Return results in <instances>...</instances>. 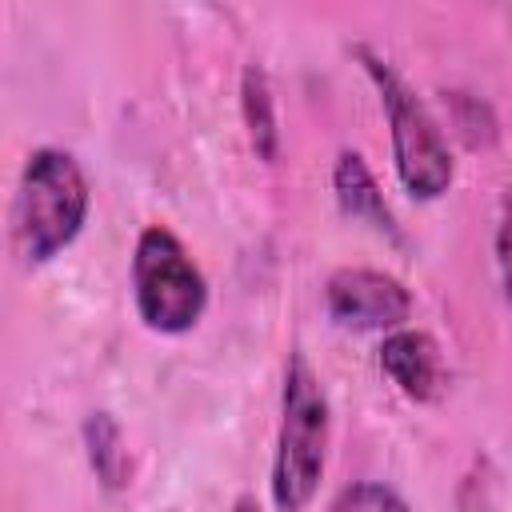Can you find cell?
<instances>
[{
	"mask_svg": "<svg viewBox=\"0 0 512 512\" xmlns=\"http://www.w3.org/2000/svg\"><path fill=\"white\" fill-rule=\"evenodd\" d=\"M328 436H332V408L328 392L300 348L288 352L284 388H280V428L272 452V504L280 512H304L316 500L328 464Z\"/></svg>",
	"mask_w": 512,
	"mask_h": 512,
	"instance_id": "obj_1",
	"label": "cell"
},
{
	"mask_svg": "<svg viewBox=\"0 0 512 512\" xmlns=\"http://www.w3.org/2000/svg\"><path fill=\"white\" fill-rule=\"evenodd\" d=\"M352 56L360 60L372 88L380 92V108H384L388 132H392V164H396L404 192L416 200H440L456 176L452 148H448L440 120L428 112V104L416 96V88L396 72V64L384 60L376 48L356 44Z\"/></svg>",
	"mask_w": 512,
	"mask_h": 512,
	"instance_id": "obj_2",
	"label": "cell"
},
{
	"mask_svg": "<svg viewBox=\"0 0 512 512\" xmlns=\"http://www.w3.org/2000/svg\"><path fill=\"white\" fill-rule=\"evenodd\" d=\"M92 188L80 160L64 148H32L16 184V236L32 264L56 260L88 220Z\"/></svg>",
	"mask_w": 512,
	"mask_h": 512,
	"instance_id": "obj_3",
	"label": "cell"
},
{
	"mask_svg": "<svg viewBox=\"0 0 512 512\" xmlns=\"http://www.w3.org/2000/svg\"><path fill=\"white\" fill-rule=\"evenodd\" d=\"M132 304L140 324L160 336L192 332L208 308V280L200 264L188 256L184 240L164 224H148L136 236Z\"/></svg>",
	"mask_w": 512,
	"mask_h": 512,
	"instance_id": "obj_4",
	"label": "cell"
},
{
	"mask_svg": "<svg viewBox=\"0 0 512 512\" xmlns=\"http://www.w3.org/2000/svg\"><path fill=\"white\" fill-rule=\"evenodd\" d=\"M324 308L332 324L348 332H396L412 316V292L404 280L380 268H336L324 284Z\"/></svg>",
	"mask_w": 512,
	"mask_h": 512,
	"instance_id": "obj_5",
	"label": "cell"
},
{
	"mask_svg": "<svg viewBox=\"0 0 512 512\" xmlns=\"http://www.w3.org/2000/svg\"><path fill=\"white\" fill-rule=\"evenodd\" d=\"M380 372L412 404L440 400V392L448 384L440 344L428 332H420V328H396V332L384 336V344H380Z\"/></svg>",
	"mask_w": 512,
	"mask_h": 512,
	"instance_id": "obj_6",
	"label": "cell"
},
{
	"mask_svg": "<svg viewBox=\"0 0 512 512\" xmlns=\"http://www.w3.org/2000/svg\"><path fill=\"white\" fill-rule=\"evenodd\" d=\"M332 192H336V204L348 220H360L368 224L372 232L388 236V240H400V228H396V216L372 176V168L364 164V156L356 148H340L336 152V164H332Z\"/></svg>",
	"mask_w": 512,
	"mask_h": 512,
	"instance_id": "obj_7",
	"label": "cell"
},
{
	"mask_svg": "<svg viewBox=\"0 0 512 512\" xmlns=\"http://www.w3.org/2000/svg\"><path fill=\"white\" fill-rule=\"evenodd\" d=\"M240 116L248 128V144L252 152L272 164L280 156V116H276V96H272V80L264 72V64H244L240 72Z\"/></svg>",
	"mask_w": 512,
	"mask_h": 512,
	"instance_id": "obj_8",
	"label": "cell"
},
{
	"mask_svg": "<svg viewBox=\"0 0 512 512\" xmlns=\"http://www.w3.org/2000/svg\"><path fill=\"white\" fill-rule=\"evenodd\" d=\"M84 456L92 476L100 480L104 492H124L128 476H132V460H128V444H124V428L112 412L96 408L84 416Z\"/></svg>",
	"mask_w": 512,
	"mask_h": 512,
	"instance_id": "obj_9",
	"label": "cell"
},
{
	"mask_svg": "<svg viewBox=\"0 0 512 512\" xmlns=\"http://www.w3.org/2000/svg\"><path fill=\"white\" fill-rule=\"evenodd\" d=\"M328 512H412V508L404 504V496L396 488H388L380 480H352L332 496Z\"/></svg>",
	"mask_w": 512,
	"mask_h": 512,
	"instance_id": "obj_10",
	"label": "cell"
},
{
	"mask_svg": "<svg viewBox=\"0 0 512 512\" xmlns=\"http://www.w3.org/2000/svg\"><path fill=\"white\" fill-rule=\"evenodd\" d=\"M448 104H452V124H456V132H460L472 148H488V144L496 140V116H492V108H488L480 96L448 92Z\"/></svg>",
	"mask_w": 512,
	"mask_h": 512,
	"instance_id": "obj_11",
	"label": "cell"
},
{
	"mask_svg": "<svg viewBox=\"0 0 512 512\" xmlns=\"http://www.w3.org/2000/svg\"><path fill=\"white\" fill-rule=\"evenodd\" d=\"M496 268H500L504 300L512 304V188H504V196H500V216H496Z\"/></svg>",
	"mask_w": 512,
	"mask_h": 512,
	"instance_id": "obj_12",
	"label": "cell"
},
{
	"mask_svg": "<svg viewBox=\"0 0 512 512\" xmlns=\"http://www.w3.org/2000/svg\"><path fill=\"white\" fill-rule=\"evenodd\" d=\"M232 512H260V504H256V496H236V504H232Z\"/></svg>",
	"mask_w": 512,
	"mask_h": 512,
	"instance_id": "obj_13",
	"label": "cell"
}]
</instances>
